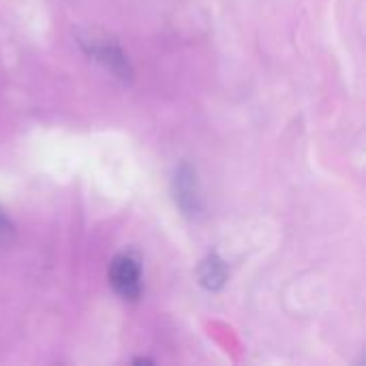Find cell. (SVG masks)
Segmentation results:
<instances>
[{"label": "cell", "mask_w": 366, "mask_h": 366, "mask_svg": "<svg viewBox=\"0 0 366 366\" xmlns=\"http://www.w3.org/2000/svg\"><path fill=\"white\" fill-rule=\"evenodd\" d=\"M109 283L120 298L137 300L142 296V262H139V257L131 251L116 255L109 266Z\"/></svg>", "instance_id": "1"}, {"label": "cell", "mask_w": 366, "mask_h": 366, "mask_svg": "<svg viewBox=\"0 0 366 366\" xmlns=\"http://www.w3.org/2000/svg\"><path fill=\"white\" fill-rule=\"evenodd\" d=\"M172 189H174V199L178 204V208L182 210V214L187 217H197L204 210V202H202V191H199V182H197V172L193 169V165L182 163L172 180Z\"/></svg>", "instance_id": "2"}, {"label": "cell", "mask_w": 366, "mask_h": 366, "mask_svg": "<svg viewBox=\"0 0 366 366\" xmlns=\"http://www.w3.org/2000/svg\"><path fill=\"white\" fill-rule=\"evenodd\" d=\"M90 54H92L105 69H109L116 77H120V79H124V81L131 79L133 71H131V64H129L127 56L120 51V47H116V45H112V43L94 45V47H90Z\"/></svg>", "instance_id": "3"}, {"label": "cell", "mask_w": 366, "mask_h": 366, "mask_svg": "<svg viewBox=\"0 0 366 366\" xmlns=\"http://www.w3.org/2000/svg\"><path fill=\"white\" fill-rule=\"evenodd\" d=\"M197 277H199V283L210 290V292H217L225 285L227 281V264L217 255H208L202 264H199V270H197Z\"/></svg>", "instance_id": "4"}, {"label": "cell", "mask_w": 366, "mask_h": 366, "mask_svg": "<svg viewBox=\"0 0 366 366\" xmlns=\"http://www.w3.org/2000/svg\"><path fill=\"white\" fill-rule=\"evenodd\" d=\"M13 234H15V227L0 206V247H6L13 240Z\"/></svg>", "instance_id": "5"}]
</instances>
